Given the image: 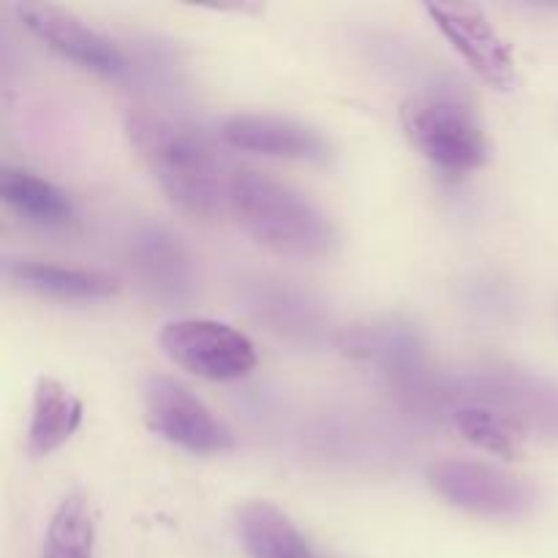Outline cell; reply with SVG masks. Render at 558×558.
Instances as JSON below:
<instances>
[{
  "mask_svg": "<svg viewBox=\"0 0 558 558\" xmlns=\"http://www.w3.org/2000/svg\"><path fill=\"white\" fill-rule=\"evenodd\" d=\"M125 134L178 210L194 218H213L229 210L234 172H229L221 153L202 131L136 109L125 118Z\"/></svg>",
  "mask_w": 558,
  "mask_h": 558,
  "instance_id": "6da1fadb",
  "label": "cell"
},
{
  "mask_svg": "<svg viewBox=\"0 0 558 558\" xmlns=\"http://www.w3.org/2000/svg\"><path fill=\"white\" fill-rule=\"evenodd\" d=\"M229 213L262 243L292 259H319L338 245L330 218L305 194L270 174L234 172L229 185Z\"/></svg>",
  "mask_w": 558,
  "mask_h": 558,
  "instance_id": "7a4b0ae2",
  "label": "cell"
},
{
  "mask_svg": "<svg viewBox=\"0 0 558 558\" xmlns=\"http://www.w3.org/2000/svg\"><path fill=\"white\" fill-rule=\"evenodd\" d=\"M401 123L409 142L445 172H474L488 161L490 145L483 123L458 90L434 87L414 93L403 101Z\"/></svg>",
  "mask_w": 558,
  "mask_h": 558,
  "instance_id": "3957f363",
  "label": "cell"
},
{
  "mask_svg": "<svg viewBox=\"0 0 558 558\" xmlns=\"http://www.w3.org/2000/svg\"><path fill=\"white\" fill-rule=\"evenodd\" d=\"M428 483L447 505L490 521H515L537 505L532 483L483 461H439L430 466Z\"/></svg>",
  "mask_w": 558,
  "mask_h": 558,
  "instance_id": "277c9868",
  "label": "cell"
},
{
  "mask_svg": "<svg viewBox=\"0 0 558 558\" xmlns=\"http://www.w3.org/2000/svg\"><path fill=\"white\" fill-rule=\"evenodd\" d=\"M145 425L169 445L194 456H221L234 447V434L180 381L147 376L142 385Z\"/></svg>",
  "mask_w": 558,
  "mask_h": 558,
  "instance_id": "5b68a950",
  "label": "cell"
},
{
  "mask_svg": "<svg viewBox=\"0 0 558 558\" xmlns=\"http://www.w3.org/2000/svg\"><path fill=\"white\" fill-rule=\"evenodd\" d=\"M161 349L174 365L210 381H234L256 368V349L245 332L213 319H178L161 330Z\"/></svg>",
  "mask_w": 558,
  "mask_h": 558,
  "instance_id": "8992f818",
  "label": "cell"
},
{
  "mask_svg": "<svg viewBox=\"0 0 558 558\" xmlns=\"http://www.w3.org/2000/svg\"><path fill=\"white\" fill-rule=\"evenodd\" d=\"M466 387L474 403L496 409L521 430H537V434L558 439L556 381L521 368L494 365V368L474 371L466 379Z\"/></svg>",
  "mask_w": 558,
  "mask_h": 558,
  "instance_id": "52a82bcc",
  "label": "cell"
},
{
  "mask_svg": "<svg viewBox=\"0 0 558 558\" xmlns=\"http://www.w3.org/2000/svg\"><path fill=\"white\" fill-rule=\"evenodd\" d=\"M14 11L22 25L38 41H44L52 52L71 60L80 69L93 71L98 76H112V80L114 76H123L125 69H129L125 54L120 52L118 44L104 36V33L93 31L87 22L71 14L69 9L25 0V3H14Z\"/></svg>",
  "mask_w": 558,
  "mask_h": 558,
  "instance_id": "ba28073f",
  "label": "cell"
},
{
  "mask_svg": "<svg viewBox=\"0 0 558 558\" xmlns=\"http://www.w3.org/2000/svg\"><path fill=\"white\" fill-rule=\"evenodd\" d=\"M441 36L452 44L458 54L472 65L480 80L496 90H512L518 74L515 60L505 38L496 33L488 16L469 3H428L425 5Z\"/></svg>",
  "mask_w": 558,
  "mask_h": 558,
  "instance_id": "9c48e42d",
  "label": "cell"
},
{
  "mask_svg": "<svg viewBox=\"0 0 558 558\" xmlns=\"http://www.w3.org/2000/svg\"><path fill=\"white\" fill-rule=\"evenodd\" d=\"M125 259L140 287L161 303H183L194 292V265L189 251L158 223H142L131 232Z\"/></svg>",
  "mask_w": 558,
  "mask_h": 558,
  "instance_id": "30bf717a",
  "label": "cell"
},
{
  "mask_svg": "<svg viewBox=\"0 0 558 558\" xmlns=\"http://www.w3.org/2000/svg\"><path fill=\"white\" fill-rule=\"evenodd\" d=\"M221 136L234 150L259 156L311 163H325L330 158V145L319 131L278 114H234L223 123Z\"/></svg>",
  "mask_w": 558,
  "mask_h": 558,
  "instance_id": "8fae6325",
  "label": "cell"
},
{
  "mask_svg": "<svg viewBox=\"0 0 558 558\" xmlns=\"http://www.w3.org/2000/svg\"><path fill=\"white\" fill-rule=\"evenodd\" d=\"M243 300L254 319L294 343H316L325 336L327 314L319 300L300 287L276 278H256L243 287Z\"/></svg>",
  "mask_w": 558,
  "mask_h": 558,
  "instance_id": "7c38bea8",
  "label": "cell"
},
{
  "mask_svg": "<svg viewBox=\"0 0 558 558\" xmlns=\"http://www.w3.org/2000/svg\"><path fill=\"white\" fill-rule=\"evenodd\" d=\"M338 349L349 357L379 365L401 385L417 381L423 371V341L417 330L403 322H371V325L347 327L338 336Z\"/></svg>",
  "mask_w": 558,
  "mask_h": 558,
  "instance_id": "4fadbf2b",
  "label": "cell"
},
{
  "mask_svg": "<svg viewBox=\"0 0 558 558\" xmlns=\"http://www.w3.org/2000/svg\"><path fill=\"white\" fill-rule=\"evenodd\" d=\"M82 425V401L60 385L58 379H38L33 392L31 428H27V452L33 458H47L65 445Z\"/></svg>",
  "mask_w": 558,
  "mask_h": 558,
  "instance_id": "5bb4252c",
  "label": "cell"
},
{
  "mask_svg": "<svg viewBox=\"0 0 558 558\" xmlns=\"http://www.w3.org/2000/svg\"><path fill=\"white\" fill-rule=\"evenodd\" d=\"M238 532L251 558H316L292 518L272 501L254 499L240 507Z\"/></svg>",
  "mask_w": 558,
  "mask_h": 558,
  "instance_id": "9a60e30c",
  "label": "cell"
},
{
  "mask_svg": "<svg viewBox=\"0 0 558 558\" xmlns=\"http://www.w3.org/2000/svg\"><path fill=\"white\" fill-rule=\"evenodd\" d=\"M5 272L16 287L49 300H63V303H87V300L112 298L118 292V283L112 278L93 270H76V267L11 262Z\"/></svg>",
  "mask_w": 558,
  "mask_h": 558,
  "instance_id": "2e32d148",
  "label": "cell"
},
{
  "mask_svg": "<svg viewBox=\"0 0 558 558\" xmlns=\"http://www.w3.org/2000/svg\"><path fill=\"white\" fill-rule=\"evenodd\" d=\"M0 196L25 221L38 227H65L74 221V205L49 180L22 167L0 169Z\"/></svg>",
  "mask_w": 558,
  "mask_h": 558,
  "instance_id": "e0dca14e",
  "label": "cell"
},
{
  "mask_svg": "<svg viewBox=\"0 0 558 558\" xmlns=\"http://www.w3.org/2000/svg\"><path fill=\"white\" fill-rule=\"evenodd\" d=\"M96 548V523L90 507L82 496H65L52 512L44 558H93Z\"/></svg>",
  "mask_w": 558,
  "mask_h": 558,
  "instance_id": "ac0fdd59",
  "label": "cell"
},
{
  "mask_svg": "<svg viewBox=\"0 0 558 558\" xmlns=\"http://www.w3.org/2000/svg\"><path fill=\"white\" fill-rule=\"evenodd\" d=\"M452 423H456V428L461 430V436L469 441V445L480 447V450L499 458L518 456L521 428H518L510 417L496 412V409L480 407V403H469V407L458 409V412L452 414Z\"/></svg>",
  "mask_w": 558,
  "mask_h": 558,
  "instance_id": "d6986e66",
  "label": "cell"
}]
</instances>
